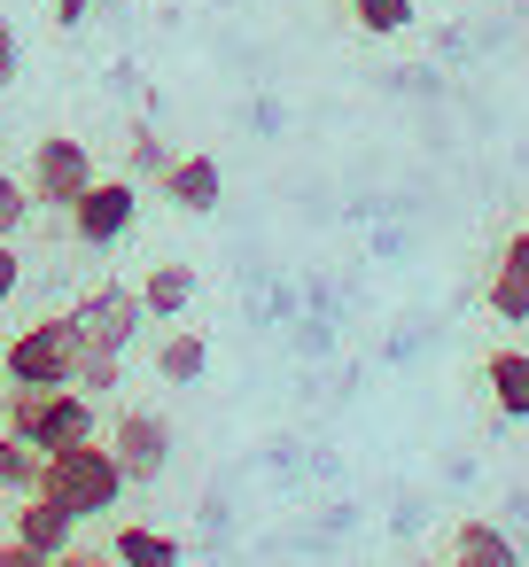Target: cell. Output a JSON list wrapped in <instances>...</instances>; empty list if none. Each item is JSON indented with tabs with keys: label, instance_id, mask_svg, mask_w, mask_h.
I'll return each instance as SVG.
<instances>
[{
	"label": "cell",
	"instance_id": "7",
	"mask_svg": "<svg viewBox=\"0 0 529 567\" xmlns=\"http://www.w3.org/2000/svg\"><path fill=\"white\" fill-rule=\"evenodd\" d=\"M110 451H118L125 482H156V474L172 466V420H164V412H149V404H133V412H118Z\"/></svg>",
	"mask_w": 529,
	"mask_h": 567
},
{
	"label": "cell",
	"instance_id": "6",
	"mask_svg": "<svg viewBox=\"0 0 529 567\" xmlns=\"http://www.w3.org/2000/svg\"><path fill=\"white\" fill-rule=\"evenodd\" d=\"M71 319H79V342L87 350H133L149 303H141V288H94V296H79Z\"/></svg>",
	"mask_w": 529,
	"mask_h": 567
},
{
	"label": "cell",
	"instance_id": "2",
	"mask_svg": "<svg viewBox=\"0 0 529 567\" xmlns=\"http://www.w3.org/2000/svg\"><path fill=\"white\" fill-rule=\"evenodd\" d=\"M40 489H48L55 505H71L79 520H102V513H118V497H125L133 482H125L118 451H110L102 435H87V443H71V451H48V458H40Z\"/></svg>",
	"mask_w": 529,
	"mask_h": 567
},
{
	"label": "cell",
	"instance_id": "24",
	"mask_svg": "<svg viewBox=\"0 0 529 567\" xmlns=\"http://www.w3.org/2000/svg\"><path fill=\"white\" fill-rule=\"evenodd\" d=\"M17 280H24V265H17V241H0V303L17 296Z\"/></svg>",
	"mask_w": 529,
	"mask_h": 567
},
{
	"label": "cell",
	"instance_id": "3",
	"mask_svg": "<svg viewBox=\"0 0 529 567\" xmlns=\"http://www.w3.org/2000/svg\"><path fill=\"white\" fill-rule=\"evenodd\" d=\"M0 373L24 381V389H71L79 373V319H32L9 334V350H0Z\"/></svg>",
	"mask_w": 529,
	"mask_h": 567
},
{
	"label": "cell",
	"instance_id": "11",
	"mask_svg": "<svg viewBox=\"0 0 529 567\" xmlns=\"http://www.w3.org/2000/svg\"><path fill=\"white\" fill-rule=\"evenodd\" d=\"M110 559H118V567H187L180 536H164V528H141V520H125V528L110 536Z\"/></svg>",
	"mask_w": 529,
	"mask_h": 567
},
{
	"label": "cell",
	"instance_id": "27",
	"mask_svg": "<svg viewBox=\"0 0 529 567\" xmlns=\"http://www.w3.org/2000/svg\"><path fill=\"white\" fill-rule=\"evenodd\" d=\"M0 389H9V373H0Z\"/></svg>",
	"mask_w": 529,
	"mask_h": 567
},
{
	"label": "cell",
	"instance_id": "5",
	"mask_svg": "<svg viewBox=\"0 0 529 567\" xmlns=\"http://www.w3.org/2000/svg\"><path fill=\"white\" fill-rule=\"evenodd\" d=\"M63 218H71V234H79L87 249H118V241L133 234V218H141V187H133V179H94Z\"/></svg>",
	"mask_w": 529,
	"mask_h": 567
},
{
	"label": "cell",
	"instance_id": "15",
	"mask_svg": "<svg viewBox=\"0 0 529 567\" xmlns=\"http://www.w3.org/2000/svg\"><path fill=\"white\" fill-rule=\"evenodd\" d=\"M0 489H40V451L24 443V435H9V427H0Z\"/></svg>",
	"mask_w": 529,
	"mask_h": 567
},
{
	"label": "cell",
	"instance_id": "21",
	"mask_svg": "<svg viewBox=\"0 0 529 567\" xmlns=\"http://www.w3.org/2000/svg\"><path fill=\"white\" fill-rule=\"evenodd\" d=\"M498 272H521V280H529V218L513 226V241H506V257H498Z\"/></svg>",
	"mask_w": 529,
	"mask_h": 567
},
{
	"label": "cell",
	"instance_id": "8",
	"mask_svg": "<svg viewBox=\"0 0 529 567\" xmlns=\"http://www.w3.org/2000/svg\"><path fill=\"white\" fill-rule=\"evenodd\" d=\"M9 536L55 559V551H71V544H79V513H71V505H55L48 489H24V505H17V520H9Z\"/></svg>",
	"mask_w": 529,
	"mask_h": 567
},
{
	"label": "cell",
	"instance_id": "20",
	"mask_svg": "<svg viewBox=\"0 0 529 567\" xmlns=\"http://www.w3.org/2000/svg\"><path fill=\"white\" fill-rule=\"evenodd\" d=\"M164 172H172V148L141 125V133H133V179H164Z\"/></svg>",
	"mask_w": 529,
	"mask_h": 567
},
{
	"label": "cell",
	"instance_id": "16",
	"mask_svg": "<svg viewBox=\"0 0 529 567\" xmlns=\"http://www.w3.org/2000/svg\"><path fill=\"white\" fill-rule=\"evenodd\" d=\"M118 373H125V350H87V342H79V373H71V389L102 396V389H118Z\"/></svg>",
	"mask_w": 529,
	"mask_h": 567
},
{
	"label": "cell",
	"instance_id": "19",
	"mask_svg": "<svg viewBox=\"0 0 529 567\" xmlns=\"http://www.w3.org/2000/svg\"><path fill=\"white\" fill-rule=\"evenodd\" d=\"M32 218V187L17 172H0V241H17V226Z\"/></svg>",
	"mask_w": 529,
	"mask_h": 567
},
{
	"label": "cell",
	"instance_id": "23",
	"mask_svg": "<svg viewBox=\"0 0 529 567\" xmlns=\"http://www.w3.org/2000/svg\"><path fill=\"white\" fill-rule=\"evenodd\" d=\"M17 63H24V48H17V24H0V86L17 79Z\"/></svg>",
	"mask_w": 529,
	"mask_h": 567
},
{
	"label": "cell",
	"instance_id": "26",
	"mask_svg": "<svg viewBox=\"0 0 529 567\" xmlns=\"http://www.w3.org/2000/svg\"><path fill=\"white\" fill-rule=\"evenodd\" d=\"M87 9H94V0H55V24H79Z\"/></svg>",
	"mask_w": 529,
	"mask_h": 567
},
{
	"label": "cell",
	"instance_id": "9",
	"mask_svg": "<svg viewBox=\"0 0 529 567\" xmlns=\"http://www.w3.org/2000/svg\"><path fill=\"white\" fill-rule=\"evenodd\" d=\"M156 187H164V203H172V210L211 218V210H218V195H226V172H218L211 156H172V172H164Z\"/></svg>",
	"mask_w": 529,
	"mask_h": 567
},
{
	"label": "cell",
	"instance_id": "22",
	"mask_svg": "<svg viewBox=\"0 0 529 567\" xmlns=\"http://www.w3.org/2000/svg\"><path fill=\"white\" fill-rule=\"evenodd\" d=\"M0 567H55V559H48V551H32V544H17V536H9V544H0Z\"/></svg>",
	"mask_w": 529,
	"mask_h": 567
},
{
	"label": "cell",
	"instance_id": "4",
	"mask_svg": "<svg viewBox=\"0 0 529 567\" xmlns=\"http://www.w3.org/2000/svg\"><path fill=\"white\" fill-rule=\"evenodd\" d=\"M102 172H94V156H87V141H71V133H48L40 148H32V203H48V210H71L87 187H94Z\"/></svg>",
	"mask_w": 529,
	"mask_h": 567
},
{
	"label": "cell",
	"instance_id": "18",
	"mask_svg": "<svg viewBox=\"0 0 529 567\" xmlns=\"http://www.w3.org/2000/svg\"><path fill=\"white\" fill-rule=\"evenodd\" d=\"M490 311L506 327H529V280L521 272H490Z\"/></svg>",
	"mask_w": 529,
	"mask_h": 567
},
{
	"label": "cell",
	"instance_id": "10",
	"mask_svg": "<svg viewBox=\"0 0 529 567\" xmlns=\"http://www.w3.org/2000/svg\"><path fill=\"white\" fill-rule=\"evenodd\" d=\"M444 567H521V544H513L498 520H459Z\"/></svg>",
	"mask_w": 529,
	"mask_h": 567
},
{
	"label": "cell",
	"instance_id": "25",
	"mask_svg": "<svg viewBox=\"0 0 529 567\" xmlns=\"http://www.w3.org/2000/svg\"><path fill=\"white\" fill-rule=\"evenodd\" d=\"M55 567H118V559H110V551H79V544H71V551H55Z\"/></svg>",
	"mask_w": 529,
	"mask_h": 567
},
{
	"label": "cell",
	"instance_id": "14",
	"mask_svg": "<svg viewBox=\"0 0 529 567\" xmlns=\"http://www.w3.org/2000/svg\"><path fill=\"white\" fill-rule=\"evenodd\" d=\"M203 365H211V342H203L195 327H180V334H164V342H156V373H164L172 389L203 381Z\"/></svg>",
	"mask_w": 529,
	"mask_h": 567
},
{
	"label": "cell",
	"instance_id": "13",
	"mask_svg": "<svg viewBox=\"0 0 529 567\" xmlns=\"http://www.w3.org/2000/svg\"><path fill=\"white\" fill-rule=\"evenodd\" d=\"M141 303H149V319H180L195 303V265H149L141 272Z\"/></svg>",
	"mask_w": 529,
	"mask_h": 567
},
{
	"label": "cell",
	"instance_id": "1",
	"mask_svg": "<svg viewBox=\"0 0 529 567\" xmlns=\"http://www.w3.org/2000/svg\"><path fill=\"white\" fill-rule=\"evenodd\" d=\"M0 427L24 435L40 458H48V451H71V443H87V435H102L87 389H24V381L0 389Z\"/></svg>",
	"mask_w": 529,
	"mask_h": 567
},
{
	"label": "cell",
	"instance_id": "17",
	"mask_svg": "<svg viewBox=\"0 0 529 567\" xmlns=\"http://www.w3.org/2000/svg\"><path fill=\"white\" fill-rule=\"evenodd\" d=\"M350 17H358V32L389 40V32H405V24H413V0H350Z\"/></svg>",
	"mask_w": 529,
	"mask_h": 567
},
{
	"label": "cell",
	"instance_id": "12",
	"mask_svg": "<svg viewBox=\"0 0 529 567\" xmlns=\"http://www.w3.org/2000/svg\"><path fill=\"white\" fill-rule=\"evenodd\" d=\"M482 381H490V404L506 420H529V350H490L482 358Z\"/></svg>",
	"mask_w": 529,
	"mask_h": 567
}]
</instances>
